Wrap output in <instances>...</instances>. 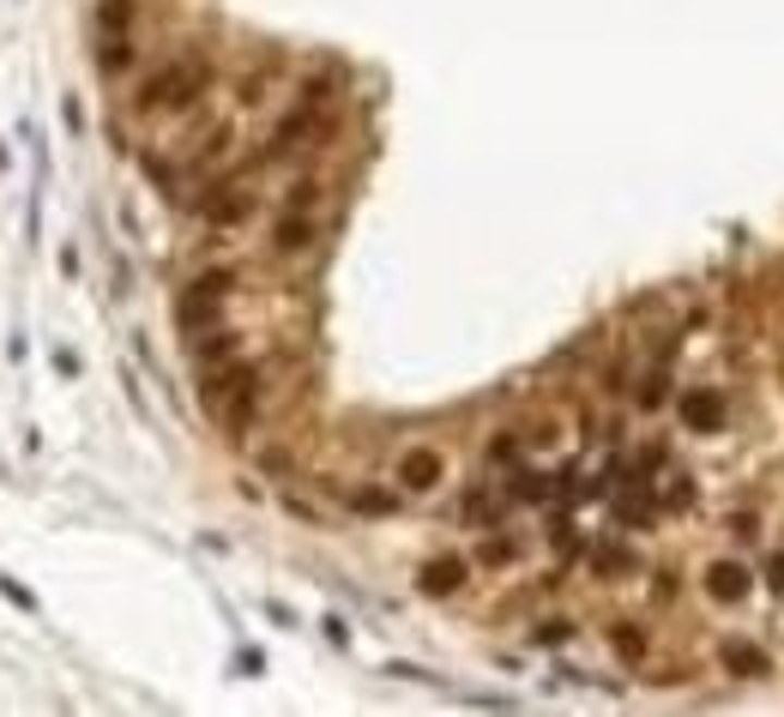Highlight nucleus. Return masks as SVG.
Here are the masks:
<instances>
[{"mask_svg":"<svg viewBox=\"0 0 784 717\" xmlns=\"http://www.w3.org/2000/svg\"><path fill=\"white\" fill-rule=\"evenodd\" d=\"M199 392H206V410L218 417V429H230V434H248L254 410H260V368H254L248 356H230V362L206 368Z\"/></svg>","mask_w":784,"mask_h":717,"instance_id":"obj_1","label":"nucleus"},{"mask_svg":"<svg viewBox=\"0 0 784 717\" xmlns=\"http://www.w3.org/2000/svg\"><path fill=\"white\" fill-rule=\"evenodd\" d=\"M211 85V61L199 49L187 54H170V61L157 66V73L139 78V91H133V109H145V115H157V109H187L199 103Z\"/></svg>","mask_w":784,"mask_h":717,"instance_id":"obj_2","label":"nucleus"},{"mask_svg":"<svg viewBox=\"0 0 784 717\" xmlns=\"http://www.w3.org/2000/svg\"><path fill=\"white\" fill-rule=\"evenodd\" d=\"M235 289V265H206V272L194 277V284L175 296V326L187 332V338H199V332H211L223 320V301H230Z\"/></svg>","mask_w":784,"mask_h":717,"instance_id":"obj_3","label":"nucleus"},{"mask_svg":"<svg viewBox=\"0 0 784 717\" xmlns=\"http://www.w3.org/2000/svg\"><path fill=\"white\" fill-rule=\"evenodd\" d=\"M187 206L199 211V223L206 230H235V223L254 218V187H248V170L235 175H218V182L199 187V199H187Z\"/></svg>","mask_w":784,"mask_h":717,"instance_id":"obj_4","label":"nucleus"},{"mask_svg":"<svg viewBox=\"0 0 784 717\" xmlns=\"http://www.w3.org/2000/svg\"><path fill=\"white\" fill-rule=\"evenodd\" d=\"M700 591L719 609H743L748 597H755V561H743V555H719V561L700 567Z\"/></svg>","mask_w":784,"mask_h":717,"instance_id":"obj_5","label":"nucleus"},{"mask_svg":"<svg viewBox=\"0 0 784 717\" xmlns=\"http://www.w3.org/2000/svg\"><path fill=\"white\" fill-rule=\"evenodd\" d=\"M676 417L688 434H719L731 422V392L724 386H682L676 392Z\"/></svg>","mask_w":784,"mask_h":717,"instance_id":"obj_6","label":"nucleus"},{"mask_svg":"<svg viewBox=\"0 0 784 717\" xmlns=\"http://www.w3.org/2000/svg\"><path fill=\"white\" fill-rule=\"evenodd\" d=\"M392 483L405 489V495H429V489H441V483H446L441 446H429V441L405 446V453H399V470H392Z\"/></svg>","mask_w":784,"mask_h":717,"instance_id":"obj_7","label":"nucleus"},{"mask_svg":"<svg viewBox=\"0 0 784 717\" xmlns=\"http://www.w3.org/2000/svg\"><path fill=\"white\" fill-rule=\"evenodd\" d=\"M719 669L731 681H760L772 669V657L760 652V640H743V633H724L719 640Z\"/></svg>","mask_w":784,"mask_h":717,"instance_id":"obj_8","label":"nucleus"},{"mask_svg":"<svg viewBox=\"0 0 784 717\" xmlns=\"http://www.w3.org/2000/svg\"><path fill=\"white\" fill-rule=\"evenodd\" d=\"M470 585V561L465 555H429V561L417 567V591L422 597H453V591Z\"/></svg>","mask_w":784,"mask_h":717,"instance_id":"obj_9","label":"nucleus"},{"mask_svg":"<svg viewBox=\"0 0 784 717\" xmlns=\"http://www.w3.org/2000/svg\"><path fill=\"white\" fill-rule=\"evenodd\" d=\"M308 248H314V211L284 206V211H278V223H272V254L296 260V254H308Z\"/></svg>","mask_w":784,"mask_h":717,"instance_id":"obj_10","label":"nucleus"},{"mask_svg":"<svg viewBox=\"0 0 784 717\" xmlns=\"http://www.w3.org/2000/svg\"><path fill=\"white\" fill-rule=\"evenodd\" d=\"M344 500H351V512H363V519H392V512L405 507V489H399V483H392V489L356 483V489H344Z\"/></svg>","mask_w":784,"mask_h":717,"instance_id":"obj_11","label":"nucleus"},{"mask_svg":"<svg viewBox=\"0 0 784 717\" xmlns=\"http://www.w3.org/2000/svg\"><path fill=\"white\" fill-rule=\"evenodd\" d=\"M610 652H615V664L646 669V657H652V633H646L640 621H610Z\"/></svg>","mask_w":784,"mask_h":717,"instance_id":"obj_12","label":"nucleus"},{"mask_svg":"<svg viewBox=\"0 0 784 717\" xmlns=\"http://www.w3.org/2000/svg\"><path fill=\"white\" fill-rule=\"evenodd\" d=\"M664 398H670V344L652 356V368L634 380V405L640 410H664Z\"/></svg>","mask_w":784,"mask_h":717,"instance_id":"obj_13","label":"nucleus"},{"mask_svg":"<svg viewBox=\"0 0 784 717\" xmlns=\"http://www.w3.org/2000/svg\"><path fill=\"white\" fill-rule=\"evenodd\" d=\"M591 573L598 579H627V573H640V555H634L627 543H610V536H603V543H591Z\"/></svg>","mask_w":784,"mask_h":717,"instance_id":"obj_14","label":"nucleus"},{"mask_svg":"<svg viewBox=\"0 0 784 717\" xmlns=\"http://www.w3.org/2000/svg\"><path fill=\"white\" fill-rule=\"evenodd\" d=\"M652 489H658V507L664 512H688L694 500H700V483H694L688 470H670V477H658Z\"/></svg>","mask_w":784,"mask_h":717,"instance_id":"obj_15","label":"nucleus"},{"mask_svg":"<svg viewBox=\"0 0 784 717\" xmlns=\"http://www.w3.org/2000/svg\"><path fill=\"white\" fill-rule=\"evenodd\" d=\"M194 356H199V368H218V362H230V356H242V338L235 332H199L194 338Z\"/></svg>","mask_w":784,"mask_h":717,"instance_id":"obj_16","label":"nucleus"},{"mask_svg":"<svg viewBox=\"0 0 784 717\" xmlns=\"http://www.w3.org/2000/svg\"><path fill=\"white\" fill-rule=\"evenodd\" d=\"M133 61H139V49H133V37H103V54H97V73H103V78H121V73H133Z\"/></svg>","mask_w":784,"mask_h":717,"instance_id":"obj_17","label":"nucleus"},{"mask_svg":"<svg viewBox=\"0 0 784 717\" xmlns=\"http://www.w3.org/2000/svg\"><path fill=\"white\" fill-rule=\"evenodd\" d=\"M133 18H139V0H97V25H103V37H127Z\"/></svg>","mask_w":784,"mask_h":717,"instance_id":"obj_18","label":"nucleus"},{"mask_svg":"<svg viewBox=\"0 0 784 717\" xmlns=\"http://www.w3.org/2000/svg\"><path fill=\"white\" fill-rule=\"evenodd\" d=\"M477 561H483V567H513V561H519V536L489 531L483 543H477Z\"/></svg>","mask_w":784,"mask_h":717,"instance_id":"obj_19","label":"nucleus"},{"mask_svg":"<svg viewBox=\"0 0 784 717\" xmlns=\"http://www.w3.org/2000/svg\"><path fill=\"white\" fill-rule=\"evenodd\" d=\"M501 507H507V495L495 500V495H483V489H470L458 512H465V524H501Z\"/></svg>","mask_w":784,"mask_h":717,"instance_id":"obj_20","label":"nucleus"},{"mask_svg":"<svg viewBox=\"0 0 784 717\" xmlns=\"http://www.w3.org/2000/svg\"><path fill=\"white\" fill-rule=\"evenodd\" d=\"M230 139H235L230 127H211L206 139H199V157H194V170H211V163H218V157L230 151Z\"/></svg>","mask_w":784,"mask_h":717,"instance_id":"obj_21","label":"nucleus"},{"mask_svg":"<svg viewBox=\"0 0 784 717\" xmlns=\"http://www.w3.org/2000/svg\"><path fill=\"white\" fill-rule=\"evenodd\" d=\"M525 458V434H495V441H489V465H519Z\"/></svg>","mask_w":784,"mask_h":717,"instance_id":"obj_22","label":"nucleus"},{"mask_svg":"<svg viewBox=\"0 0 784 717\" xmlns=\"http://www.w3.org/2000/svg\"><path fill=\"white\" fill-rule=\"evenodd\" d=\"M284 206L314 211V206H320V182H314V175H296V182H290V194H284Z\"/></svg>","mask_w":784,"mask_h":717,"instance_id":"obj_23","label":"nucleus"},{"mask_svg":"<svg viewBox=\"0 0 784 717\" xmlns=\"http://www.w3.org/2000/svg\"><path fill=\"white\" fill-rule=\"evenodd\" d=\"M682 597V573L676 567H658L652 573V603H676Z\"/></svg>","mask_w":784,"mask_h":717,"instance_id":"obj_24","label":"nucleus"},{"mask_svg":"<svg viewBox=\"0 0 784 717\" xmlns=\"http://www.w3.org/2000/svg\"><path fill=\"white\" fill-rule=\"evenodd\" d=\"M531 640L537 645H567V640H574V621H537Z\"/></svg>","mask_w":784,"mask_h":717,"instance_id":"obj_25","label":"nucleus"},{"mask_svg":"<svg viewBox=\"0 0 784 717\" xmlns=\"http://www.w3.org/2000/svg\"><path fill=\"white\" fill-rule=\"evenodd\" d=\"M767 585L784 591V548H779V555H767Z\"/></svg>","mask_w":784,"mask_h":717,"instance_id":"obj_26","label":"nucleus"},{"mask_svg":"<svg viewBox=\"0 0 784 717\" xmlns=\"http://www.w3.org/2000/svg\"><path fill=\"white\" fill-rule=\"evenodd\" d=\"M0 163H7V151H0Z\"/></svg>","mask_w":784,"mask_h":717,"instance_id":"obj_27","label":"nucleus"}]
</instances>
